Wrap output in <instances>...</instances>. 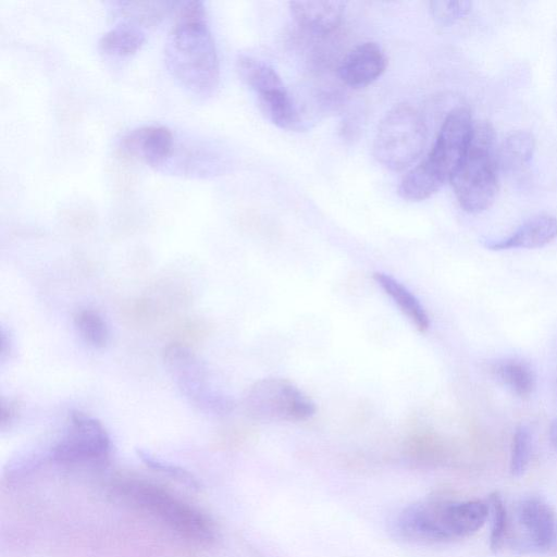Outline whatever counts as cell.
Returning a JSON list of instances; mask_svg holds the SVG:
<instances>
[{
  "instance_id": "1",
  "label": "cell",
  "mask_w": 557,
  "mask_h": 557,
  "mask_svg": "<svg viewBox=\"0 0 557 557\" xmlns=\"http://www.w3.org/2000/svg\"><path fill=\"white\" fill-rule=\"evenodd\" d=\"M164 62L172 77L191 95L209 98L216 91L220 63L203 2L181 3L165 41Z\"/></svg>"
},
{
  "instance_id": "2",
  "label": "cell",
  "mask_w": 557,
  "mask_h": 557,
  "mask_svg": "<svg viewBox=\"0 0 557 557\" xmlns=\"http://www.w3.org/2000/svg\"><path fill=\"white\" fill-rule=\"evenodd\" d=\"M488 515V505L479 499L425 500L398 512L392 524L394 534L413 543H445L479 531Z\"/></svg>"
},
{
  "instance_id": "3",
  "label": "cell",
  "mask_w": 557,
  "mask_h": 557,
  "mask_svg": "<svg viewBox=\"0 0 557 557\" xmlns=\"http://www.w3.org/2000/svg\"><path fill=\"white\" fill-rule=\"evenodd\" d=\"M111 492L188 541L207 545L216 537L215 525L206 513L156 483L121 478L112 483Z\"/></svg>"
},
{
  "instance_id": "4",
  "label": "cell",
  "mask_w": 557,
  "mask_h": 557,
  "mask_svg": "<svg viewBox=\"0 0 557 557\" xmlns=\"http://www.w3.org/2000/svg\"><path fill=\"white\" fill-rule=\"evenodd\" d=\"M495 133L487 122L473 126L469 149L449 182L459 206L469 213L488 209L498 190Z\"/></svg>"
},
{
  "instance_id": "5",
  "label": "cell",
  "mask_w": 557,
  "mask_h": 557,
  "mask_svg": "<svg viewBox=\"0 0 557 557\" xmlns=\"http://www.w3.org/2000/svg\"><path fill=\"white\" fill-rule=\"evenodd\" d=\"M426 143L421 114L410 104L393 107L382 119L373 140L374 158L385 168L400 171L412 164Z\"/></svg>"
},
{
  "instance_id": "6",
  "label": "cell",
  "mask_w": 557,
  "mask_h": 557,
  "mask_svg": "<svg viewBox=\"0 0 557 557\" xmlns=\"http://www.w3.org/2000/svg\"><path fill=\"white\" fill-rule=\"evenodd\" d=\"M243 404L246 414L260 422L305 421L315 412L314 403L294 383L281 377L255 382Z\"/></svg>"
},
{
  "instance_id": "7",
  "label": "cell",
  "mask_w": 557,
  "mask_h": 557,
  "mask_svg": "<svg viewBox=\"0 0 557 557\" xmlns=\"http://www.w3.org/2000/svg\"><path fill=\"white\" fill-rule=\"evenodd\" d=\"M110 450V436L102 423L73 411L64 432L48 450V459L64 467H95L108 460Z\"/></svg>"
},
{
  "instance_id": "8",
  "label": "cell",
  "mask_w": 557,
  "mask_h": 557,
  "mask_svg": "<svg viewBox=\"0 0 557 557\" xmlns=\"http://www.w3.org/2000/svg\"><path fill=\"white\" fill-rule=\"evenodd\" d=\"M163 361L181 393L199 409L212 413H226L232 401L211 382L205 363L188 347L172 344L164 350Z\"/></svg>"
},
{
  "instance_id": "9",
  "label": "cell",
  "mask_w": 557,
  "mask_h": 557,
  "mask_svg": "<svg viewBox=\"0 0 557 557\" xmlns=\"http://www.w3.org/2000/svg\"><path fill=\"white\" fill-rule=\"evenodd\" d=\"M474 123L465 107L450 110L441 125L426 158V165L445 183L463 160L471 141Z\"/></svg>"
},
{
  "instance_id": "10",
  "label": "cell",
  "mask_w": 557,
  "mask_h": 557,
  "mask_svg": "<svg viewBox=\"0 0 557 557\" xmlns=\"http://www.w3.org/2000/svg\"><path fill=\"white\" fill-rule=\"evenodd\" d=\"M119 148L149 166L165 169L175 150L174 134L164 125H143L123 134Z\"/></svg>"
},
{
  "instance_id": "11",
  "label": "cell",
  "mask_w": 557,
  "mask_h": 557,
  "mask_svg": "<svg viewBox=\"0 0 557 557\" xmlns=\"http://www.w3.org/2000/svg\"><path fill=\"white\" fill-rule=\"evenodd\" d=\"M517 520L531 547L547 550L554 545L557 520L553 508L543 498L529 496L522 499L517 508Z\"/></svg>"
},
{
  "instance_id": "12",
  "label": "cell",
  "mask_w": 557,
  "mask_h": 557,
  "mask_svg": "<svg viewBox=\"0 0 557 557\" xmlns=\"http://www.w3.org/2000/svg\"><path fill=\"white\" fill-rule=\"evenodd\" d=\"M386 69V57L382 48L372 41L351 49L338 66V76L350 87L360 88L376 81Z\"/></svg>"
},
{
  "instance_id": "13",
  "label": "cell",
  "mask_w": 557,
  "mask_h": 557,
  "mask_svg": "<svg viewBox=\"0 0 557 557\" xmlns=\"http://www.w3.org/2000/svg\"><path fill=\"white\" fill-rule=\"evenodd\" d=\"M346 3L343 1H292L289 11L304 30L327 35L342 23Z\"/></svg>"
},
{
  "instance_id": "14",
  "label": "cell",
  "mask_w": 557,
  "mask_h": 557,
  "mask_svg": "<svg viewBox=\"0 0 557 557\" xmlns=\"http://www.w3.org/2000/svg\"><path fill=\"white\" fill-rule=\"evenodd\" d=\"M557 237V218L550 214H537L524 221L509 236L486 240L484 246L491 250L518 248H540Z\"/></svg>"
},
{
  "instance_id": "15",
  "label": "cell",
  "mask_w": 557,
  "mask_h": 557,
  "mask_svg": "<svg viewBox=\"0 0 557 557\" xmlns=\"http://www.w3.org/2000/svg\"><path fill=\"white\" fill-rule=\"evenodd\" d=\"M106 32L99 40V50L108 57L126 58L135 54L145 44L146 27L126 16Z\"/></svg>"
},
{
  "instance_id": "16",
  "label": "cell",
  "mask_w": 557,
  "mask_h": 557,
  "mask_svg": "<svg viewBox=\"0 0 557 557\" xmlns=\"http://www.w3.org/2000/svg\"><path fill=\"white\" fill-rule=\"evenodd\" d=\"M261 113L275 126L298 131L301 128V119L293 98L286 87L257 96Z\"/></svg>"
},
{
  "instance_id": "17",
  "label": "cell",
  "mask_w": 557,
  "mask_h": 557,
  "mask_svg": "<svg viewBox=\"0 0 557 557\" xmlns=\"http://www.w3.org/2000/svg\"><path fill=\"white\" fill-rule=\"evenodd\" d=\"M374 280L420 332L429 329L430 319L424 307L405 285L383 272H375Z\"/></svg>"
},
{
  "instance_id": "18",
  "label": "cell",
  "mask_w": 557,
  "mask_h": 557,
  "mask_svg": "<svg viewBox=\"0 0 557 557\" xmlns=\"http://www.w3.org/2000/svg\"><path fill=\"white\" fill-rule=\"evenodd\" d=\"M491 372L498 382L519 397H529L535 389V372L522 360H498L491 364Z\"/></svg>"
},
{
  "instance_id": "19",
  "label": "cell",
  "mask_w": 557,
  "mask_h": 557,
  "mask_svg": "<svg viewBox=\"0 0 557 557\" xmlns=\"http://www.w3.org/2000/svg\"><path fill=\"white\" fill-rule=\"evenodd\" d=\"M236 67L242 81L256 96L285 87L277 72L263 60L243 54L238 57Z\"/></svg>"
},
{
  "instance_id": "20",
  "label": "cell",
  "mask_w": 557,
  "mask_h": 557,
  "mask_svg": "<svg viewBox=\"0 0 557 557\" xmlns=\"http://www.w3.org/2000/svg\"><path fill=\"white\" fill-rule=\"evenodd\" d=\"M445 183L424 161L410 170L400 181L398 194L409 201H421L434 195Z\"/></svg>"
},
{
  "instance_id": "21",
  "label": "cell",
  "mask_w": 557,
  "mask_h": 557,
  "mask_svg": "<svg viewBox=\"0 0 557 557\" xmlns=\"http://www.w3.org/2000/svg\"><path fill=\"white\" fill-rule=\"evenodd\" d=\"M534 151L535 138L531 132H512L502 145L497 159L498 165L511 171L522 170L530 163Z\"/></svg>"
},
{
  "instance_id": "22",
  "label": "cell",
  "mask_w": 557,
  "mask_h": 557,
  "mask_svg": "<svg viewBox=\"0 0 557 557\" xmlns=\"http://www.w3.org/2000/svg\"><path fill=\"white\" fill-rule=\"evenodd\" d=\"M74 324L82 338L95 348H102L109 341V329L103 318L92 309H82L74 315Z\"/></svg>"
},
{
  "instance_id": "23",
  "label": "cell",
  "mask_w": 557,
  "mask_h": 557,
  "mask_svg": "<svg viewBox=\"0 0 557 557\" xmlns=\"http://www.w3.org/2000/svg\"><path fill=\"white\" fill-rule=\"evenodd\" d=\"M137 455L148 468L163 473L189 488L198 490L200 487V483L197 478L185 468L154 455L147 449H137Z\"/></svg>"
},
{
  "instance_id": "24",
  "label": "cell",
  "mask_w": 557,
  "mask_h": 557,
  "mask_svg": "<svg viewBox=\"0 0 557 557\" xmlns=\"http://www.w3.org/2000/svg\"><path fill=\"white\" fill-rule=\"evenodd\" d=\"M488 511L491 512V535L490 547L493 552H498L504 542L508 527V517L506 506L498 492L488 495Z\"/></svg>"
},
{
  "instance_id": "25",
  "label": "cell",
  "mask_w": 557,
  "mask_h": 557,
  "mask_svg": "<svg viewBox=\"0 0 557 557\" xmlns=\"http://www.w3.org/2000/svg\"><path fill=\"white\" fill-rule=\"evenodd\" d=\"M532 436L530 430L525 425L516 429L510 456V472L515 476L524 473L531 457Z\"/></svg>"
},
{
  "instance_id": "26",
  "label": "cell",
  "mask_w": 557,
  "mask_h": 557,
  "mask_svg": "<svg viewBox=\"0 0 557 557\" xmlns=\"http://www.w3.org/2000/svg\"><path fill=\"white\" fill-rule=\"evenodd\" d=\"M471 5L465 0H436L430 2V12L436 24L450 26L467 16Z\"/></svg>"
},
{
  "instance_id": "27",
  "label": "cell",
  "mask_w": 557,
  "mask_h": 557,
  "mask_svg": "<svg viewBox=\"0 0 557 557\" xmlns=\"http://www.w3.org/2000/svg\"><path fill=\"white\" fill-rule=\"evenodd\" d=\"M16 413L15 405L12 403H1L0 410V424L3 428L7 423L11 422Z\"/></svg>"
},
{
  "instance_id": "28",
  "label": "cell",
  "mask_w": 557,
  "mask_h": 557,
  "mask_svg": "<svg viewBox=\"0 0 557 557\" xmlns=\"http://www.w3.org/2000/svg\"><path fill=\"white\" fill-rule=\"evenodd\" d=\"M550 438H552L553 445L555 446V448L557 450V420L554 421V423L552 424Z\"/></svg>"
}]
</instances>
